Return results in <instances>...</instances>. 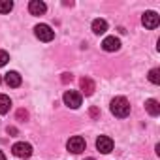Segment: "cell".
<instances>
[{
    "instance_id": "603a6c76",
    "label": "cell",
    "mask_w": 160,
    "mask_h": 160,
    "mask_svg": "<svg viewBox=\"0 0 160 160\" xmlns=\"http://www.w3.org/2000/svg\"><path fill=\"white\" fill-rule=\"evenodd\" d=\"M85 160H94V158H92V156H89V158H85Z\"/></svg>"
},
{
    "instance_id": "9a60e30c",
    "label": "cell",
    "mask_w": 160,
    "mask_h": 160,
    "mask_svg": "<svg viewBox=\"0 0 160 160\" xmlns=\"http://www.w3.org/2000/svg\"><path fill=\"white\" fill-rule=\"evenodd\" d=\"M12 8H13L12 0H0V13H10Z\"/></svg>"
},
{
    "instance_id": "ba28073f",
    "label": "cell",
    "mask_w": 160,
    "mask_h": 160,
    "mask_svg": "<svg viewBox=\"0 0 160 160\" xmlns=\"http://www.w3.org/2000/svg\"><path fill=\"white\" fill-rule=\"evenodd\" d=\"M102 47H104V51H108V53L119 51V49H121V40L115 38V36H108V38H104Z\"/></svg>"
},
{
    "instance_id": "d6986e66",
    "label": "cell",
    "mask_w": 160,
    "mask_h": 160,
    "mask_svg": "<svg viewBox=\"0 0 160 160\" xmlns=\"http://www.w3.org/2000/svg\"><path fill=\"white\" fill-rule=\"evenodd\" d=\"M72 79H73L72 73H62V83H72Z\"/></svg>"
},
{
    "instance_id": "44dd1931",
    "label": "cell",
    "mask_w": 160,
    "mask_h": 160,
    "mask_svg": "<svg viewBox=\"0 0 160 160\" xmlns=\"http://www.w3.org/2000/svg\"><path fill=\"white\" fill-rule=\"evenodd\" d=\"M8 134H17V128H13V126H10V128H8Z\"/></svg>"
},
{
    "instance_id": "8992f818",
    "label": "cell",
    "mask_w": 160,
    "mask_h": 160,
    "mask_svg": "<svg viewBox=\"0 0 160 160\" xmlns=\"http://www.w3.org/2000/svg\"><path fill=\"white\" fill-rule=\"evenodd\" d=\"M141 23L147 27V28H156L160 25V17L156 12H145L143 17H141Z\"/></svg>"
},
{
    "instance_id": "9c48e42d",
    "label": "cell",
    "mask_w": 160,
    "mask_h": 160,
    "mask_svg": "<svg viewBox=\"0 0 160 160\" xmlns=\"http://www.w3.org/2000/svg\"><path fill=\"white\" fill-rule=\"evenodd\" d=\"M79 87H81L85 96H91L94 92V89H96V85H94V81L91 77H81V79H79Z\"/></svg>"
},
{
    "instance_id": "cb8c5ba5",
    "label": "cell",
    "mask_w": 160,
    "mask_h": 160,
    "mask_svg": "<svg viewBox=\"0 0 160 160\" xmlns=\"http://www.w3.org/2000/svg\"><path fill=\"white\" fill-rule=\"evenodd\" d=\"M0 83H2V77H0Z\"/></svg>"
},
{
    "instance_id": "4fadbf2b",
    "label": "cell",
    "mask_w": 160,
    "mask_h": 160,
    "mask_svg": "<svg viewBox=\"0 0 160 160\" xmlns=\"http://www.w3.org/2000/svg\"><path fill=\"white\" fill-rule=\"evenodd\" d=\"M108 30V23L104 19H94L92 21V32L94 34H104Z\"/></svg>"
},
{
    "instance_id": "7402d4cb",
    "label": "cell",
    "mask_w": 160,
    "mask_h": 160,
    "mask_svg": "<svg viewBox=\"0 0 160 160\" xmlns=\"http://www.w3.org/2000/svg\"><path fill=\"white\" fill-rule=\"evenodd\" d=\"M0 160H6V156H4V152L0 151Z\"/></svg>"
},
{
    "instance_id": "52a82bcc",
    "label": "cell",
    "mask_w": 160,
    "mask_h": 160,
    "mask_svg": "<svg viewBox=\"0 0 160 160\" xmlns=\"http://www.w3.org/2000/svg\"><path fill=\"white\" fill-rule=\"evenodd\" d=\"M96 149H98L100 152H104V154L111 152V151H113V139L108 138V136H100V138L96 139Z\"/></svg>"
},
{
    "instance_id": "6da1fadb",
    "label": "cell",
    "mask_w": 160,
    "mask_h": 160,
    "mask_svg": "<svg viewBox=\"0 0 160 160\" xmlns=\"http://www.w3.org/2000/svg\"><path fill=\"white\" fill-rule=\"evenodd\" d=\"M111 113L115 115V117H128V113H130V104H128V100L124 98V96H117V98H113L111 100Z\"/></svg>"
},
{
    "instance_id": "277c9868",
    "label": "cell",
    "mask_w": 160,
    "mask_h": 160,
    "mask_svg": "<svg viewBox=\"0 0 160 160\" xmlns=\"http://www.w3.org/2000/svg\"><path fill=\"white\" fill-rule=\"evenodd\" d=\"M12 151H13V154L19 156V158H28V156H32V145H30V143H25V141L15 143V145L12 147Z\"/></svg>"
},
{
    "instance_id": "3957f363",
    "label": "cell",
    "mask_w": 160,
    "mask_h": 160,
    "mask_svg": "<svg viewBox=\"0 0 160 160\" xmlns=\"http://www.w3.org/2000/svg\"><path fill=\"white\" fill-rule=\"evenodd\" d=\"M34 34H36V38L42 40V42H51V40L55 38V32L51 30L49 25H38V27L34 28Z\"/></svg>"
},
{
    "instance_id": "ffe728a7",
    "label": "cell",
    "mask_w": 160,
    "mask_h": 160,
    "mask_svg": "<svg viewBox=\"0 0 160 160\" xmlns=\"http://www.w3.org/2000/svg\"><path fill=\"white\" fill-rule=\"evenodd\" d=\"M98 115H100L98 108H92V109H91V117H98Z\"/></svg>"
},
{
    "instance_id": "2e32d148",
    "label": "cell",
    "mask_w": 160,
    "mask_h": 160,
    "mask_svg": "<svg viewBox=\"0 0 160 160\" xmlns=\"http://www.w3.org/2000/svg\"><path fill=\"white\" fill-rule=\"evenodd\" d=\"M149 81H151V83H154V85H158V83H160V70H158V68H154V70H151V72H149Z\"/></svg>"
},
{
    "instance_id": "5b68a950",
    "label": "cell",
    "mask_w": 160,
    "mask_h": 160,
    "mask_svg": "<svg viewBox=\"0 0 160 160\" xmlns=\"http://www.w3.org/2000/svg\"><path fill=\"white\" fill-rule=\"evenodd\" d=\"M64 104L72 109H77L81 106V94L75 92V91H66L64 92Z\"/></svg>"
},
{
    "instance_id": "5bb4252c",
    "label": "cell",
    "mask_w": 160,
    "mask_h": 160,
    "mask_svg": "<svg viewBox=\"0 0 160 160\" xmlns=\"http://www.w3.org/2000/svg\"><path fill=\"white\" fill-rule=\"evenodd\" d=\"M10 108H12V100H10V96L0 94V115L8 113V111H10Z\"/></svg>"
},
{
    "instance_id": "ac0fdd59",
    "label": "cell",
    "mask_w": 160,
    "mask_h": 160,
    "mask_svg": "<svg viewBox=\"0 0 160 160\" xmlns=\"http://www.w3.org/2000/svg\"><path fill=\"white\" fill-rule=\"evenodd\" d=\"M17 119H19V121H27V119H28V113H27L25 109H19V111H17Z\"/></svg>"
},
{
    "instance_id": "30bf717a",
    "label": "cell",
    "mask_w": 160,
    "mask_h": 160,
    "mask_svg": "<svg viewBox=\"0 0 160 160\" xmlns=\"http://www.w3.org/2000/svg\"><path fill=\"white\" fill-rule=\"evenodd\" d=\"M45 10H47V6L42 2V0H32V2L28 4V12H30L32 15H43Z\"/></svg>"
},
{
    "instance_id": "8fae6325",
    "label": "cell",
    "mask_w": 160,
    "mask_h": 160,
    "mask_svg": "<svg viewBox=\"0 0 160 160\" xmlns=\"http://www.w3.org/2000/svg\"><path fill=\"white\" fill-rule=\"evenodd\" d=\"M4 81H6V85L8 87H19L21 85V75L17 73V72H8L6 73V77H4Z\"/></svg>"
},
{
    "instance_id": "7a4b0ae2",
    "label": "cell",
    "mask_w": 160,
    "mask_h": 160,
    "mask_svg": "<svg viewBox=\"0 0 160 160\" xmlns=\"http://www.w3.org/2000/svg\"><path fill=\"white\" fill-rule=\"evenodd\" d=\"M68 151L70 152H73V154H79V152H83L85 151V147H87V143H85V139L81 138V136H73V138H70L68 139Z\"/></svg>"
},
{
    "instance_id": "e0dca14e",
    "label": "cell",
    "mask_w": 160,
    "mask_h": 160,
    "mask_svg": "<svg viewBox=\"0 0 160 160\" xmlns=\"http://www.w3.org/2000/svg\"><path fill=\"white\" fill-rule=\"evenodd\" d=\"M10 60V55L6 53V51H0V68L2 66H6V62Z\"/></svg>"
},
{
    "instance_id": "7c38bea8",
    "label": "cell",
    "mask_w": 160,
    "mask_h": 160,
    "mask_svg": "<svg viewBox=\"0 0 160 160\" xmlns=\"http://www.w3.org/2000/svg\"><path fill=\"white\" fill-rule=\"evenodd\" d=\"M145 109H147V113H149V115H152V117L160 115V104H158L154 98H149V100L145 102Z\"/></svg>"
}]
</instances>
